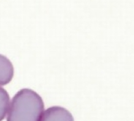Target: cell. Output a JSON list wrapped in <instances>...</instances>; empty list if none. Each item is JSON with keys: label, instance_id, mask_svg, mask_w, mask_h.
<instances>
[{"label": "cell", "instance_id": "obj_4", "mask_svg": "<svg viewBox=\"0 0 134 121\" xmlns=\"http://www.w3.org/2000/svg\"><path fill=\"white\" fill-rule=\"evenodd\" d=\"M10 105V97L7 91L0 87V121L6 117Z\"/></svg>", "mask_w": 134, "mask_h": 121}, {"label": "cell", "instance_id": "obj_3", "mask_svg": "<svg viewBox=\"0 0 134 121\" xmlns=\"http://www.w3.org/2000/svg\"><path fill=\"white\" fill-rule=\"evenodd\" d=\"M14 76V67L7 57L0 54V86L11 81Z\"/></svg>", "mask_w": 134, "mask_h": 121}, {"label": "cell", "instance_id": "obj_1", "mask_svg": "<svg viewBox=\"0 0 134 121\" xmlns=\"http://www.w3.org/2000/svg\"><path fill=\"white\" fill-rule=\"evenodd\" d=\"M44 109V102L38 94L30 89H22L12 99L7 121H40Z\"/></svg>", "mask_w": 134, "mask_h": 121}, {"label": "cell", "instance_id": "obj_2", "mask_svg": "<svg viewBox=\"0 0 134 121\" xmlns=\"http://www.w3.org/2000/svg\"><path fill=\"white\" fill-rule=\"evenodd\" d=\"M40 121H74L71 113L60 106H52L44 111Z\"/></svg>", "mask_w": 134, "mask_h": 121}]
</instances>
